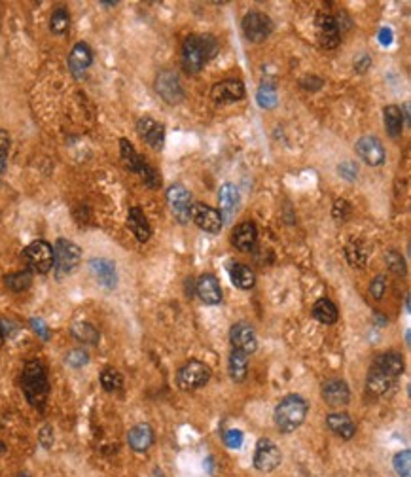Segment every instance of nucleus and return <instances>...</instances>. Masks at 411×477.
<instances>
[{
    "label": "nucleus",
    "mask_w": 411,
    "mask_h": 477,
    "mask_svg": "<svg viewBox=\"0 0 411 477\" xmlns=\"http://www.w3.org/2000/svg\"><path fill=\"white\" fill-rule=\"evenodd\" d=\"M216 53L218 42L213 35H190L182 44V69L188 74H199Z\"/></svg>",
    "instance_id": "1"
},
{
    "label": "nucleus",
    "mask_w": 411,
    "mask_h": 477,
    "mask_svg": "<svg viewBox=\"0 0 411 477\" xmlns=\"http://www.w3.org/2000/svg\"><path fill=\"white\" fill-rule=\"evenodd\" d=\"M21 388L30 406L38 411L46 409V401L50 394V381H48L46 365L40 360H30L25 364L21 373Z\"/></svg>",
    "instance_id": "2"
},
{
    "label": "nucleus",
    "mask_w": 411,
    "mask_h": 477,
    "mask_svg": "<svg viewBox=\"0 0 411 477\" xmlns=\"http://www.w3.org/2000/svg\"><path fill=\"white\" fill-rule=\"evenodd\" d=\"M309 406L307 401L298 396V394H288L284 396L281 404L275 407V424L277 428L283 434H290L296 428L304 424L305 417H307Z\"/></svg>",
    "instance_id": "3"
},
{
    "label": "nucleus",
    "mask_w": 411,
    "mask_h": 477,
    "mask_svg": "<svg viewBox=\"0 0 411 477\" xmlns=\"http://www.w3.org/2000/svg\"><path fill=\"white\" fill-rule=\"evenodd\" d=\"M82 260V250L78 245H74L69 238H57L53 246V269H55V279L61 281L80 266Z\"/></svg>",
    "instance_id": "4"
},
{
    "label": "nucleus",
    "mask_w": 411,
    "mask_h": 477,
    "mask_svg": "<svg viewBox=\"0 0 411 477\" xmlns=\"http://www.w3.org/2000/svg\"><path fill=\"white\" fill-rule=\"evenodd\" d=\"M23 258L27 263L28 271L38 275L50 273L53 269V246L46 241H33L30 245L23 250Z\"/></svg>",
    "instance_id": "5"
},
{
    "label": "nucleus",
    "mask_w": 411,
    "mask_h": 477,
    "mask_svg": "<svg viewBox=\"0 0 411 477\" xmlns=\"http://www.w3.org/2000/svg\"><path fill=\"white\" fill-rule=\"evenodd\" d=\"M209 379H211V367L199 360H190L178 370L177 375L180 390H198L201 386H205Z\"/></svg>",
    "instance_id": "6"
},
{
    "label": "nucleus",
    "mask_w": 411,
    "mask_h": 477,
    "mask_svg": "<svg viewBox=\"0 0 411 477\" xmlns=\"http://www.w3.org/2000/svg\"><path fill=\"white\" fill-rule=\"evenodd\" d=\"M243 33L247 36L248 42H265L273 33V19L263 12H248L243 17Z\"/></svg>",
    "instance_id": "7"
},
{
    "label": "nucleus",
    "mask_w": 411,
    "mask_h": 477,
    "mask_svg": "<svg viewBox=\"0 0 411 477\" xmlns=\"http://www.w3.org/2000/svg\"><path fill=\"white\" fill-rule=\"evenodd\" d=\"M156 93L164 98L167 105H178L184 98V89L180 84V78L175 71H161L156 76Z\"/></svg>",
    "instance_id": "8"
},
{
    "label": "nucleus",
    "mask_w": 411,
    "mask_h": 477,
    "mask_svg": "<svg viewBox=\"0 0 411 477\" xmlns=\"http://www.w3.org/2000/svg\"><path fill=\"white\" fill-rule=\"evenodd\" d=\"M283 462V456H281V451L275 445V442H271L270 437H262L260 442L256 443L254 451V468L256 470L268 471L277 470Z\"/></svg>",
    "instance_id": "9"
},
{
    "label": "nucleus",
    "mask_w": 411,
    "mask_h": 477,
    "mask_svg": "<svg viewBox=\"0 0 411 477\" xmlns=\"http://www.w3.org/2000/svg\"><path fill=\"white\" fill-rule=\"evenodd\" d=\"M190 218L199 229L211 233V235H216L224 227V220L220 216V212L205 203H193L190 209Z\"/></svg>",
    "instance_id": "10"
},
{
    "label": "nucleus",
    "mask_w": 411,
    "mask_h": 477,
    "mask_svg": "<svg viewBox=\"0 0 411 477\" xmlns=\"http://www.w3.org/2000/svg\"><path fill=\"white\" fill-rule=\"evenodd\" d=\"M247 95L245 92V85H243L241 80H235V78H229V80H222L218 84L213 85L211 89V97L216 105H231V103H239Z\"/></svg>",
    "instance_id": "11"
},
{
    "label": "nucleus",
    "mask_w": 411,
    "mask_h": 477,
    "mask_svg": "<svg viewBox=\"0 0 411 477\" xmlns=\"http://www.w3.org/2000/svg\"><path fill=\"white\" fill-rule=\"evenodd\" d=\"M355 148L358 157L364 159L368 165H371V167H379V165H383L385 163V157H387L385 148L383 144H381V141H379L377 137H374V135H364V137H360V139L356 141Z\"/></svg>",
    "instance_id": "12"
},
{
    "label": "nucleus",
    "mask_w": 411,
    "mask_h": 477,
    "mask_svg": "<svg viewBox=\"0 0 411 477\" xmlns=\"http://www.w3.org/2000/svg\"><path fill=\"white\" fill-rule=\"evenodd\" d=\"M229 341L235 351H241L245 354H252L258 349V337H256L254 328L248 322H237L231 326L229 331Z\"/></svg>",
    "instance_id": "13"
},
{
    "label": "nucleus",
    "mask_w": 411,
    "mask_h": 477,
    "mask_svg": "<svg viewBox=\"0 0 411 477\" xmlns=\"http://www.w3.org/2000/svg\"><path fill=\"white\" fill-rule=\"evenodd\" d=\"M167 203L170 205L173 212L177 214L178 222L186 224L190 220V209H192V196L182 184H173L167 190Z\"/></svg>",
    "instance_id": "14"
},
{
    "label": "nucleus",
    "mask_w": 411,
    "mask_h": 477,
    "mask_svg": "<svg viewBox=\"0 0 411 477\" xmlns=\"http://www.w3.org/2000/svg\"><path fill=\"white\" fill-rule=\"evenodd\" d=\"M317 36H319L320 46L324 49H333L338 48L341 42V33L338 23H335V17L330 14H320L317 17Z\"/></svg>",
    "instance_id": "15"
},
{
    "label": "nucleus",
    "mask_w": 411,
    "mask_h": 477,
    "mask_svg": "<svg viewBox=\"0 0 411 477\" xmlns=\"http://www.w3.org/2000/svg\"><path fill=\"white\" fill-rule=\"evenodd\" d=\"M218 205H220V216L224 222H229L231 218L239 212L241 207V196H239V188L231 182H226L220 186L218 191Z\"/></svg>",
    "instance_id": "16"
},
{
    "label": "nucleus",
    "mask_w": 411,
    "mask_h": 477,
    "mask_svg": "<svg viewBox=\"0 0 411 477\" xmlns=\"http://www.w3.org/2000/svg\"><path fill=\"white\" fill-rule=\"evenodd\" d=\"M89 271L95 277V281L107 290H114L118 284V273H116V263L107 258H93L89 260Z\"/></svg>",
    "instance_id": "17"
},
{
    "label": "nucleus",
    "mask_w": 411,
    "mask_h": 477,
    "mask_svg": "<svg viewBox=\"0 0 411 477\" xmlns=\"http://www.w3.org/2000/svg\"><path fill=\"white\" fill-rule=\"evenodd\" d=\"M137 131L154 150H161L165 142V127L156 119L144 116L137 121Z\"/></svg>",
    "instance_id": "18"
},
{
    "label": "nucleus",
    "mask_w": 411,
    "mask_h": 477,
    "mask_svg": "<svg viewBox=\"0 0 411 477\" xmlns=\"http://www.w3.org/2000/svg\"><path fill=\"white\" fill-rule=\"evenodd\" d=\"M93 63V51L85 42L74 44L71 55H69V71L74 78H82Z\"/></svg>",
    "instance_id": "19"
},
{
    "label": "nucleus",
    "mask_w": 411,
    "mask_h": 477,
    "mask_svg": "<svg viewBox=\"0 0 411 477\" xmlns=\"http://www.w3.org/2000/svg\"><path fill=\"white\" fill-rule=\"evenodd\" d=\"M195 294L207 305H218L222 302V288H220L218 279L211 273L201 275L199 281L195 282Z\"/></svg>",
    "instance_id": "20"
},
{
    "label": "nucleus",
    "mask_w": 411,
    "mask_h": 477,
    "mask_svg": "<svg viewBox=\"0 0 411 477\" xmlns=\"http://www.w3.org/2000/svg\"><path fill=\"white\" fill-rule=\"evenodd\" d=\"M256 241H258V227L254 222H241L231 232V245L241 252H250L256 246Z\"/></svg>",
    "instance_id": "21"
},
{
    "label": "nucleus",
    "mask_w": 411,
    "mask_h": 477,
    "mask_svg": "<svg viewBox=\"0 0 411 477\" xmlns=\"http://www.w3.org/2000/svg\"><path fill=\"white\" fill-rule=\"evenodd\" d=\"M322 398L326 401L328 406L332 407H341L347 406L349 400H351V392H349V386L345 381L341 379H330L322 385Z\"/></svg>",
    "instance_id": "22"
},
{
    "label": "nucleus",
    "mask_w": 411,
    "mask_h": 477,
    "mask_svg": "<svg viewBox=\"0 0 411 477\" xmlns=\"http://www.w3.org/2000/svg\"><path fill=\"white\" fill-rule=\"evenodd\" d=\"M371 367H376L379 372H383L385 375H389L392 379H398L402 373H404V358L400 356L398 352L389 351L383 352V354H377V358L374 360Z\"/></svg>",
    "instance_id": "23"
},
{
    "label": "nucleus",
    "mask_w": 411,
    "mask_h": 477,
    "mask_svg": "<svg viewBox=\"0 0 411 477\" xmlns=\"http://www.w3.org/2000/svg\"><path fill=\"white\" fill-rule=\"evenodd\" d=\"M128 225L133 232L139 243H146L152 237V227H150L148 218L144 216L141 207H131L128 214Z\"/></svg>",
    "instance_id": "24"
},
{
    "label": "nucleus",
    "mask_w": 411,
    "mask_h": 477,
    "mask_svg": "<svg viewBox=\"0 0 411 477\" xmlns=\"http://www.w3.org/2000/svg\"><path fill=\"white\" fill-rule=\"evenodd\" d=\"M128 443L129 447L133 451H137V453H144V451H148L150 447H152V443H154V430H152L150 424L141 422V424H137V426H133V428L129 430Z\"/></svg>",
    "instance_id": "25"
},
{
    "label": "nucleus",
    "mask_w": 411,
    "mask_h": 477,
    "mask_svg": "<svg viewBox=\"0 0 411 477\" xmlns=\"http://www.w3.org/2000/svg\"><path fill=\"white\" fill-rule=\"evenodd\" d=\"M326 424L333 434L340 435L341 440H351V437H355L356 434V424L347 413L328 415Z\"/></svg>",
    "instance_id": "26"
},
{
    "label": "nucleus",
    "mask_w": 411,
    "mask_h": 477,
    "mask_svg": "<svg viewBox=\"0 0 411 477\" xmlns=\"http://www.w3.org/2000/svg\"><path fill=\"white\" fill-rule=\"evenodd\" d=\"M396 383V379H392L389 375H385L383 372H379L376 367H369L368 379H366V386H368V392L374 394V396H383L390 390V386Z\"/></svg>",
    "instance_id": "27"
},
{
    "label": "nucleus",
    "mask_w": 411,
    "mask_h": 477,
    "mask_svg": "<svg viewBox=\"0 0 411 477\" xmlns=\"http://www.w3.org/2000/svg\"><path fill=\"white\" fill-rule=\"evenodd\" d=\"M227 370H229V377L235 383H243L247 379L248 373V354L231 349V354H229V360H227Z\"/></svg>",
    "instance_id": "28"
},
{
    "label": "nucleus",
    "mask_w": 411,
    "mask_h": 477,
    "mask_svg": "<svg viewBox=\"0 0 411 477\" xmlns=\"http://www.w3.org/2000/svg\"><path fill=\"white\" fill-rule=\"evenodd\" d=\"M313 316H315L319 322L330 326V324L338 322L340 313H338L335 303L330 302L328 297H322V300H319V302L313 305Z\"/></svg>",
    "instance_id": "29"
},
{
    "label": "nucleus",
    "mask_w": 411,
    "mask_h": 477,
    "mask_svg": "<svg viewBox=\"0 0 411 477\" xmlns=\"http://www.w3.org/2000/svg\"><path fill=\"white\" fill-rule=\"evenodd\" d=\"M229 275H231L234 286H237L239 290H250L256 284L254 271L245 263H234L229 269Z\"/></svg>",
    "instance_id": "30"
},
{
    "label": "nucleus",
    "mask_w": 411,
    "mask_h": 477,
    "mask_svg": "<svg viewBox=\"0 0 411 477\" xmlns=\"http://www.w3.org/2000/svg\"><path fill=\"white\" fill-rule=\"evenodd\" d=\"M385 127H387V133L396 139L402 135V129H404V116H402V110L398 108L396 105L385 106Z\"/></svg>",
    "instance_id": "31"
},
{
    "label": "nucleus",
    "mask_w": 411,
    "mask_h": 477,
    "mask_svg": "<svg viewBox=\"0 0 411 477\" xmlns=\"http://www.w3.org/2000/svg\"><path fill=\"white\" fill-rule=\"evenodd\" d=\"M120 155H121V163L133 171V173H139V168L144 163V157H142L139 152H137L133 144L128 141V139H120Z\"/></svg>",
    "instance_id": "32"
},
{
    "label": "nucleus",
    "mask_w": 411,
    "mask_h": 477,
    "mask_svg": "<svg viewBox=\"0 0 411 477\" xmlns=\"http://www.w3.org/2000/svg\"><path fill=\"white\" fill-rule=\"evenodd\" d=\"M71 333L74 339H78V341H82V343H87V345H97L99 343L100 339V333L99 330L93 326V324L89 322H76L72 324L71 328Z\"/></svg>",
    "instance_id": "33"
},
{
    "label": "nucleus",
    "mask_w": 411,
    "mask_h": 477,
    "mask_svg": "<svg viewBox=\"0 0 411 477\" xmlns=\"http://www.w3.org/2000/svg\"><path fill=\"white\" fill-rule=\"evenodd\" d=\"M4 284H6L12 292H25L33 284V275L30 271H17V273H10L4 277Z\"/></svg>",
    "instance_id": "34"
},
{
    "label": "nucleus",
    "mask_w": 411,
    "mask_h": 477,
    "mask_svg": "<svg viewBox=\"0 0 411 477\" xmlns=\"http://www.w3.org/2000/svg\"><path fill=\"white\" fill-rule=\"evenodd\" d=\"M256 101L258 105L265 108V110H271L279 105V95H277L275 85L270 84V82H263L260 87H258V93H256Z\"/></svg>",
    "instance_id": "35"
},
{
    "label": "nucleus",
    "mask_w": 411,
    "mask_h": 477,
    "mask_svg": "<svg viewBox=\"0 0 411 477\" xmlns=\"http://www.w3.org/2000/svg\"><path fill=\"white\" fill-rule=\"evenodd\" d=\"M345 256H347V261L353 267H364L368 263V250L364 248L360 241H355L345 248Z\"/></svg>",
    "instance_id": "36"
},
{
    "label": "nucleus",
    "mask_w": 411,
    "mask_h": 477,
    "mask_svg": "<svg viewBox=\"0 0 411 477\" xmlns=\"http://www.w3.org/2000/svg\"><path fill=\"white\" fill-rule=\"evenodd\" d=\"M71 27V15L64 8H57L55 12L51 14L50 19V31L53 35H64Z\"/></svg>",
    "instance_id": "37"
},
{
    "label": "nucleus",
    "mask_w": 411,
    "mask_h": 477,
    "mask_svg": "<svg viewBox=\"0 0 411 477\" xmlns=\"http://www.w3.org/2000/svg\"><path fill=\"white\" fill-rule=\"evenodd\" d=\"M100 385H103V388H105L107 392H118L121 388V385H123V377H121L118 370L107 367V370L100 372Z\"/></svg>",
    "instance_id": "38"
},
{
    "label": "nucleus",
    "mask_w": 411,
    "mask_h": 477,
    "mask_svg": "<svg viewBox=\"0 0 411 477\" xmlns=\"http://www.w3.org/2000/svg\"><path fill=\"white\" fill-rule=\"evenodd\" d=\"M392 466H394V471H396L398 477H411V451H400L394 456Z\"/></svg>",
    "instance_id": "39"
},
{
    "label": "nucleus",
    "mask_w": 411,
    "mask_h": 477,
    "mask_svg": "<svg viewBox=\"0 0 411 477\" xmlns=\"http://www.w3.org/2000/svg\"><path fill=\"white\" fill-rule=\"evenodd\" d=\"M139 175H141L142 182L146 184L150 190H157V188L161 186V176H159V173L146 162L142 163L141 168H139Z\"/></svg>",
    "instance_id": "40"
},
{
    "label": "nucleus",
    "mask_w": 411,
    "mask_h": 477,
    "mask_svg": "<svg viewBox=\"0 0 411 477\" xmlns=\"http://www.w3.org/2000/svg\"><path fill=\"white\" fill-rule=\"evenodd\" d=\"M385 258H387V266H389V269L392 271V273L394 275L405 273V260L402 254L396 252V250H389Z\"/></svg>",
    "instance_id": "41"
},
{
    "label": "nucleus",
    "mask_w": 411,
    "mask_h": 477,
    "mask_svg": "<svg viewBox=\"0 0 411 477\" xmlns=\"http://www.w3.org/2000/svg\"><path fill=\"white\" fill-rule=\"evenodd\" d=\"M64 362L71 365V367H74V370H80V367H84L89 362V354L84 349H72L67 354V358H64Z\"/></svg>",
    "instance_id": "42"
},
{
    "label": "nucleus",
    "mask_w": 411,
    "mask_h": 477,
    "mask_svg": "<svg viewBox=\"0 0 411 477\" xmlns=\"http://www.w3.org/2000/svg\"><path fill=\"white\" fill-rule=\"evenodd\" d=\"M338 173H340L343 180L355 182L356 178H358V165L355 162H343L338 165Z\"/></svg>",
    "instance_id": "43"
},
{
    "label": "nucleus",
    "mask_w": 411,
    "mask_h": 477,
    "mask_svg": "<svg viewBox=\"0 0 411 477\" xmlns=\"http://www.w3.org/2000/svg\"><path fill=\"white\" fill-rule=\"evenodd\" d=\"M385 292H387V279H385L383 275H377L376 279L371 281V284H369V294L374 295V300H383Z\"/></svg>",
    "instance_id": "44"
},
{
    "label": "nucleus",
    "mask_w": 411,
    "mask_h": 477,
    "mask_svg": "<svg viewBox=\"0 0 411 477\" xmlns=\"http://www.w3.org/2000/svg\"><path fill=\"white\" fill-rule=\"evenodd\" d=\"M224 442L229 449H241L243 445V432L241 430H227L224 434Z\"/></svg>",
    "instance_id": "45"
},
{
    "label": "nucleus",
    "mask_w": 411,
    "mask_h": 477,
    "mask_svg": "<svg viewBox=\"0 0 411 477\" xmlns=\"http://www.w3.org/2000/svg\"><path fill=\"white\" fill-rule=\"evenodd\" d=\"M351 214V205L345 201V199H338L335 201V205H333V211H332V216L338 220V222H343L345 218Z\"/></svg>",
    "instance_id": "46"
},
{
    "label": "nucleus",
    "mask_w": 411,
    "mask_h": 477,
    "mask_svg": "<svg viewBox=\"0 0 411 477\" xmlns=\"http://www.w3.org/2000/svg\"><path fill=\"white\" fill-rule=\"evenodd\" d=\"M30 326H33V330H35L38 336L42 337L44 341H48V339H50V328L46 326L44 320H40V318H30Z\"/></svg>",
    "instance_id": "47"
},
{
    "label": "nucleus",
    "mask_w": 411,
    "mask_h": 477,
    "mask_svg": "<svg viewBox=\"0 0 411 477\" xmlns=\"http://www.w3.org/2000/svg\"><path fill=\"white\" fill-rule=\"evenodd\" d=\"M355 71L360 72V74H364V72L368 71L369 67H371V57L368 55V53H360V55L355 57Z\"/></svg>",
    "instance_id": "48"
},
{
    "label": "nucleus",
    "mask_w": 411,
    "mask_h": 477,
    "mask_svg": "<svg viewBox=\"0 0 411 477\" xmlns=\"http://www.w3.org/2000/svg\"><path fill=\"white\" fill-rule=\"evenodd\" d=\"M322 80L320 78H317V76H307V78H304L301 82H299V85L304 87V89H311V92H317V89H320L322 87Z\"/></svg>",
    "instance_id": "49"
},
{
    "label": "nucleus",
    "mask_w": 411,
    "mask_h": 477,
    "mask_svg": "<svg viewBox=\"0 0 411 477\" xmlns=\"http://www.w3.org/2000/svg\"><path fill=\"white\" fill-rule=\"evenodd\" d=\"M40 443H42V447H46V449H50L51 445H53V432H51V426H44V428L40 430Z\"/></svg>",
    "instance_id": "50"
},
{
    "label": "nucleus",
    "mask_w": 411,
    "mask_h": 477,
    "mask_svg": "<svg viewBox=\"0 0 411 477\" xmlns=\"http://www.w3.org/2000/svg\"><path fill=\"white\" fill-rule=\"evenodd\" d=\"M10 152V135L0 129V157H6Z\"/></svg>",
    "instance_id": "51"
},
{
    "label": "nucleus",
    "mask_w": 411,
    "mask_h": 477,
    "mask_svg": "<svg viewBox=\"0 0 411 477\" xmlns=\"http://www.w3.org/2000/svg\"><path fill=\"white\" fill-rule=\"evenodd\" d=\"M392 28L389 27H383L381 31H379V44L381 46H390L392 44Z\"/></svg>",
    "instance_id": "52"
},
{
    "label": "nucleus",
    "mask_w": 411,
    "mask_h": 477,
    "mask_svg": "<svg viewBox=\"0 0 411 477\" xmlns=\"http://www.w3.org/2000/svg\"><path fill=\"white\" fill-rule=\"evenodd\" d=\"M192 286H195V284H193V279H186V290H188V297H193Z\"/></svg>",
    "instance_id": "53"
},
{
    "label": "nucleus",
    "mask_w": 411,
    "mask_h": 477,
    "mask_svg": "<svg viewBox=\"0 0 411 477\" xmlns=\"http://www.w3.org/2000/svg\"><path fill=\"white\" fill-rule=\"evenodd\" d=\"M100 4H105V6H116L118 2H116V0H100Z\"/></svg>",
    "instance_id": "54"
},
{
    "label": "nucleus",
    "mask_w": 411,
    "mask_h": 477,
    "mask_svg": "<svg viewBox=\"0 0 411 477\" xmlns=\"http://www.w3.org/2000/svg\"><path fill=\"white\" fill-rule=\"evenodd\" d=\"M4 168H6V157H0V175L4 173Z\"/></svg>",
    "instance_id": "55"
},
{
    "label": "nucleus",
    "mask_w": 411,
    "mask_h": 477,
    "mask_svg": "<svg viewBox=\"0 0 411 477\" xmlns=\"http://www.w3.org/2000/svg\"><path fill=\"white\" fill-rule=\"evenodd\" d=\"M6 453V445H4V442H0V455H4Z\"/></svg>",
    "instance_id": "56"
},
{
    "label": "nucleus",
    "mask_w": 411,
    "mask_h": 477,
    "mask_svg": "<svg viewBox=\"0 0 411 477\" xmlns=\"http://www.w3.org/2000/svg\"><path fill=\"white\" fill-rule=\"evenodd\" d=\"M4 339H6V337H4V331H2V328H0V345L4 343Z\"/></svg>",
    "instance_id": "57"
}]
</instances>
